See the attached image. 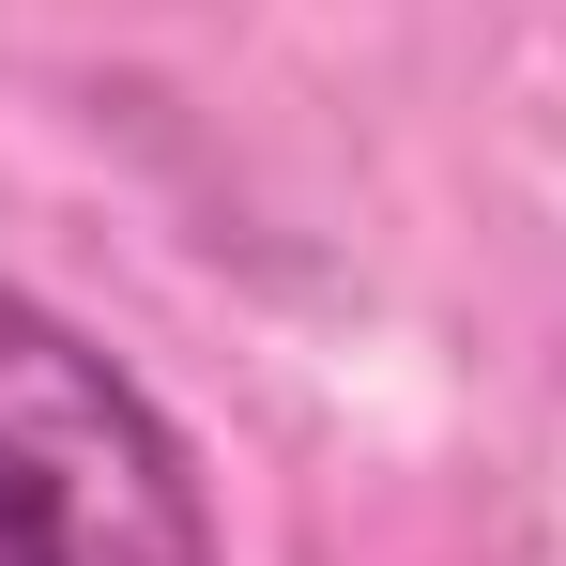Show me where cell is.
<instances>
[{
    "mask_svg": "<svg viewBox=\"0 0 566 566\" xmlns=\"http://www.w3.org/2000/svg\"><path fill=\"white\" fill-rule=\"evenodd\" d=\"M0 566H230L185 413L15 276H0Z\"/></svg>",
    "mask_w": 566,
    "mask_h": 566,
    "instance_id": "obj_1",
    "label": "cell"
}]
</instances>
